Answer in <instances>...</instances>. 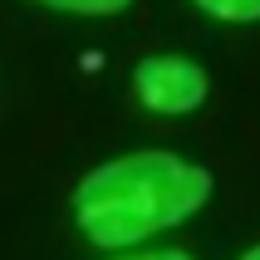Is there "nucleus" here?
<instances>
[{
    "label": "nucleus",
    "mask_w": 260,
    "mask_h": 260,
    "mask_svg": "<svg viewBox=\"0 0 260 260\" xmlns=\"http://www.w3.org/2000/svg\"><path fill=\"white\" fill-rule=\"evenodd\" d=\"M211 191L216 182L202 162H187L162 147H143V152L99 162L74 187V221L84 241H93L99 250H128L197 216L211 202Z\"/></svg>",
    "instance_id": "f257e3e1"
},
{
    "label": "nucleus",
    "mask_w": 260,
    "mask_h": 260,
    "mask_svg": "<svg viewBox=\"0 0 260 260\" xmlns=\"http://www.w3.org/2000/svg\"><path fill=\"white\" fill-rule=\"evenodd\" d=\"M133 93L143 108L152 113H167V118H182V113H197L211 93V79L197 59L187 54H147L138 59L133 69Z\"/></svg>",
    "instance_id": "f03ea898"
},
{
    "label": "nucleus",
    "mask_w": 260,
    "mask_h": 260,
    "mask_svg": "<svg viewBox=\"0 0 260 260\" xmlns=\"http://www.w3.org/2000/svg\"><path fill=\"white\" fill-rule=\"evenodd\" d=\"M191 5H202L206 15H216L226 25H250V20H260V0H191Z\"/></svg>",
    "instance_id": "7ed1b4c3"
},
{
    "label": "nucleus",
    "mask_w": 260,
    "mask_h": 260,
    "mask_svg": "<svg viewBox=\"0 0 260 260\" xmlns=\"http://www.w3.org/2000/svg\"><path fill=\"white\" fill-rule=\"evenodd\" d=\"M49 10H64V15H118L128 10L133 0H40Z\"/></svg>",
    "instance_id": "20e7f679"
},
{
    "label": "nucleus",
    "mask_w": 260,
    "mask_h": 260,
    "mask_svg": "<svg viewBox=\"0 0 260 260\" xmlns=\"http://www.w3.org/2000/svg\"><path fill=\"white\" fill-rule=\"evenodd\" d=\"M118 260H191L187 250H147V255H118Z\"/></svg>",
    "instance_id": "39448f33"
},
{
    "label": "nucleus",
    "mask_w": 260,
    "mask_h": 260,
    "mask_svg": "<svg viewBox=\"0 0 260 260\" xmlns=\"http://www.w3.org/2000/svg\"><path fill=\"white\" fill-rule=\"evenodd\" d=\"M241 260H260V246H250V250H246V255H241Z\"/></svg>",
    "instance_id": "423d86ee"
}]
</instances>
